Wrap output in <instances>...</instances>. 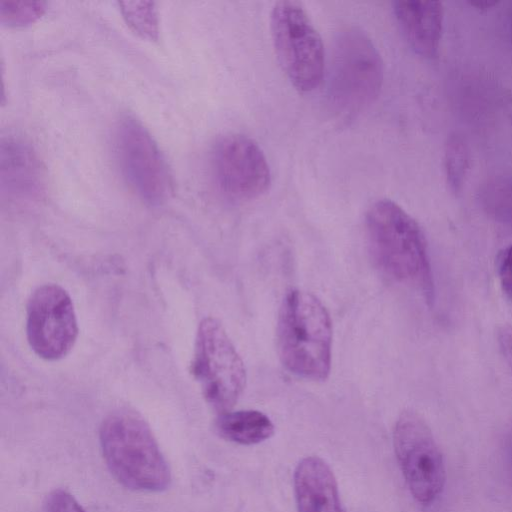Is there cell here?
Segmentation results:
<instances>
[{
    "mask_svg": "<svg viewBox=\"0 0 512 512\" xmlns=\"http://www.w3.org/2000/svg\"><path fill=\"white\" fill-rule=\"evenodd\" d=\"M211 168L218 188L239 200L259 197L271 182L263 151L253 139L241 134H228L216 142Z\"/></svg>",
    "mask_w": 512,
    "mask_h": 512,
    "instance_id": "obj_10",
    "label": "cell"
},
{
    "mask_svg": "<svg viewBox=\"0 0 512 512\" xmlns=\"http://www.w3.org/2000/svg\"><path fill=\"white\" fill-rule=\"evenodd\" d=\"M114 151L125 182L140 198L157 204L173 193L168 164L146 128L134 117H122L114 131Z\"/></svg>",
    "mask_w": 512,
    "mask_h": 512,
    "instance_id": "obj_8",
    "label": "cell"
},
{
    "mask_svg": "<svg viewBox=\"0 0 512 512\" xmlns=\"http://www.w3.org/2000/svg\"><path fill=\"white\" fill-rule=\"evenodd\" d=\"M192 373L209 405L220 413L231 410L246 384V370L222 324L204 318L198 326Z\"/></svg>",
    "mask_w": 512,
    "mask_h": 512,
    "instance_id": "obj_5",
    "label": "cell"
},
{
    "mask_svg": "<svg viewBox=\"0 0 512 512\" xmlns=\"http://www.w3.org/2000/svg\"><path fill=\"white\" fill-rule=\"evenodd\" d=\"M395 455L413 498L430 505L442 493L446 480L443 454L421 415L404 411L393 430Z\"/></svg>",
    "mask_w": 512,
    "mask_h": 512,
    "instance_id": "obj_7",
    "label": "cell"
},
{
    "mask_svg": "<svg viewBox=\"0 0 512 512\" xmlns=\"http://www.w3.org/2000/svg\"><path fill=\"white\" fill-rule=\"evenodd\" d=\"M45 512H86L77 500L63 489H55L46 500Z\"/></svg>",
    "mask_w": 512,
    "mask_h": 512,
    "instance_id": "obj_19",
    "label": "cell"
},
{
    "mask_svg": "<svg viewBox=\"0 0 512 512\" xmlns=\"http://www.w3.org/2000/svg\"><path fill=\"white\" fill-rule=\"evenodd\" d=\"M381 57L370 38L358 28L342 31L336 41L330 97L338 112L347 116L373 102L381 88Z\"/></svg>",
    "mask_w": 512,
    "mask_h": 512,
    "instance_id": "obj_6",
    "label": "cell"
},
{
    "mask_svg": "<svg viewBox=\"0 0 512 512\" xmlns=\"http://www.w3.org/2000/svg\"><path fill=\"white\" fill-rule=\"evenodd\" d=\"M100 444L112 475L126 488L160 492L171 473L147 422L136 412L118 410L100 427Z\"/></svg>",
    "mask_w": 512,
    "mask_h": 512,
    "instance_id": "obj_2",
    "label": "cell"
},
{
    "mask_svg": "<svg viewBox=\"0 0 512 512\" xmlns=\"http://www.w3.org/2000/svg\"><path fill=\"white\" fill-rule=\"evenodd\" d=\"M503 452L506 471L512 481V428L505 436Z\"/></svg>",
    "mask_w": 512,
    "mask_h": 512,
    "instance_id": "obj_22",
    "label": "cell"
},
{
    "mask_svg": "<svg viewBox=\"0 0 512 512\" xmlns=\"http://www.w3.org/2000/svg\"><path fill=\"white\" fill-rule=\"evenodd\" d=\"M496 266L502 291L512 301V244L499 252Z\"/></svg>",
    "mask_w": 512,
    "mask_h": 512,
    "instance_id": "obj_20",
    "label": "cell"
},
{
    "mask_svg": "<svg viewBox=\"0 0 512 512\" xmlns=\"http://www.w3.org/2000/svg\"><path fill=\"white\" fill-rule=\"evenodd\" d=\"M293 483L298 512H345L336 478L323 459L303 458L296 466Z\"/></svg>",
    "mask_w": 512,
    "mask_h": 512,
    "instance_id": "obj_13",
    "label": "cell"
},
{
    "mask_svg": "<svg viewBox=\"0 0 512 512\" xmlns=\"http://www.w3.org/2000/svg\"><path fill=\"white\" fill-rule=\"evenodd\" d=\"M270 32L277 60L290 82L299 91L314 90L323 78L325 53L304 6L295 0L276 2Z\"/></svg>",
    "mask_w": 512,
    "mask_h": 512,
    "instance_id": "obj_4",
    "label": "cell"
},
{
    "mask_svg": "<svg viewBox=\"0 0 512 512\" xmlns=\"http://www.w3.org/2000/svg\"><path fill=\"white\" fill-rule=\"evenodd\" d=\"M121 12L127 24L140 36L154 40L158 36V15L154 2L121 1Z\"/></svg>",
    "mask_w": 512,
    "mask_h": 512,
    "instance_id": "obj_16",
    "label": "cell"
},
{
    "mask_svg": "<svg viewBox=\"0 0 512 512\" xmlns=\"http://www.w3.org/2000/svg\"><path fill=\"white\" fill-rule=\"evenodd\" d=\"M369 249L377 267L391 279L435 298L425 235L417 221L390 199H379L366 213Z\"/></svg>",
    "mask_w": 512,
    "mask_h": 512,
    "instance_id": "obj_1",
    "label": "cell"
},
{
    "mask_svg": "<svg viewBox=\"0 0 512 512\" xmlns=\"http://www.w3.org/2000/svg\"><path fill=\"white\" fill-rule=\"evenodd\" d=\"M279 357L294 375L324 381L331 368L332 323L313 294L293 289L283 299L277 325Z\"/></svg>",
    "mask_w": 512,
    "mask_h": 512,
    "instance_id": "obj_3",
    "label": "cell"
},
{
    "mask_svg": "<svg viewBox=\"0 0 512 512\" xmlns=\"http://www.w3.org/2000/svg\"><path fill=\"white\" fill-rule=\"evenodd\" d=\"M217 433L224 439L241 445H254L274 434L270 418L257 410L221 413L215 422Z\"/></svg>",
    "mask_w": 512,
    "mask_h": 512,
    "instance_id": "obj_14",
    "label": "cell"
},
{
    "mask_svg": "<svg viewBox=\"0 0 512 512\" xmlns=\"http://www.w3.org/2000/svg\"><path fill=\"white\" fill-rule=\"evenodd\" d=\"M470 4L472 6H475L476 8H479V9H487V8H491L494 5H496L497 2L496 1H489V0H484V1L477 0V1H471Z\"/></svg>",
    "mask_w": 512,
    "mask_h": 512,
    "instance_id": "obj_23",
    "label": "cell"
},
{
    "mask_svg": "<svg viewBox=\"0 0 512 512\" xmlns=\"http://www.w3.org/2000/svg\"><path fill=\"white\" fill-rule=\"evenodd\" d=\"M397 22L413 50L435 57L441 41L444 9L440 1L398 0L393 3Z\"/></svg>",
    "mask_w": 512,
    "mask_h": 512,
    "instance_id": "obj_12",
    "label": "cell"
},
{
    "mask_svg": "<svg viewBox=\"0 0 512 512\" xmlns=\"http://www.w3.org/2000/svg\"><path fill=\"white\" fill-rule=\"evenodd\" d=\"M496 339L502 357L512 370V326L508 324L500 326L497 329Z\"/></svg>",
    "mask_w": 512,
    "mask_h": 512,
    "instance_id": "obj_21",
    "label": "cell"
},
{
    "mask_svg": "<svg viewBox=\"0 0 512 512\" xmlns=\"http://www.w3.org/2000/svg\"><path fill=\"white\" fill-rule=\"evenodd\" d=\"M26 333L32 350L46 360H58L73 348L78 336L73 302L61 286L37 287L27 303Z\"/></svg>",
    "mask_w": 512,
    "mask_h": 512,
    "instance_id": "obj_9",
    "label": "cell"
},
{
    "mask_svg": "<svg viewBox=\"0 0 512 512\" xmlns=\"http://www.w3.org/2000/svg\"><path fill=\"white\" fill-rule=\"evenodd\" d=\"M0 188L13 199L39 197L45 188L43 169L32 148L8 138L0 145Z\"/></svg>",
    "mask_w": 512,
    "mask_h": 512,
    "instance_id": "obj_11",
    "label": "cell"
},
{
    "mask_svg": "<svg viewBox=\"0 0 512 512\" xmlns=\"http://www.w3.org/2000/svg\"><path fill=\"white\" fill-rule=\"evenodd\" d=\"M45 7L43 1L0 0V21L8 26H25L40 18Z\"/></svg>",
    "mask_w": 512,
    "mask_h": 512,
    "instance_id": "obj_17",
    "label": "cell"
},
{
    "mask_svg": "<svg viewBox=\"0 0 512 512\" xmlns=\"http://www.w3.org/2000/svg\"><path fill=\"white\" fill-rule=\"evenodd\" d=\"M488 211L498 220L512 223V186L506 182H492L484 190Z\"/></svg>",
    "mask_w": 512,
    "mask_h": 512,
    "instance_id": "obj_18",
    "label": "cell"
},
{
    "mask_svg": "<svg viewBox=\"0 0 512 512\" xmlns=\"http://www.w3.org/2000/svg\"><path fill=\"white\" fill-rule=\"evenodd\" d=\"M469 164V149L465 139L458 133L450 134L444 145V171L452 192L462 190Z\"/></svg>",
    "mask_w": 512,
    "mask_h": 512,
    "instance_id": "obj_15",
    "label": "cell"
}]
</instances>
